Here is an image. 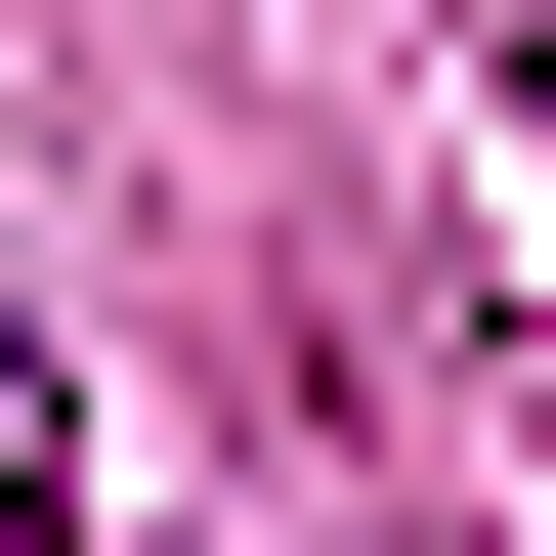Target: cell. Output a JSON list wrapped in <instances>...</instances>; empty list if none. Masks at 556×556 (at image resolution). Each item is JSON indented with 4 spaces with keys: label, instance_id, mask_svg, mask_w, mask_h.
Segmentation results:
<instances>
[{
    "label": "cell",
    "instance_id": "cell-1",
    "mask_svg": "<svg viewBox=\"0 0 556 556\" xmlns=\"http://www.w3.org/2000/svg\"><path fill=\"white\" fill-rule=\"evenodd\" d=\"M43 514H86V471H43V343H0V556H43Z\"/></svg>",
    "mask_w": 556,
    "mask_h": 556
}]
</instances>
